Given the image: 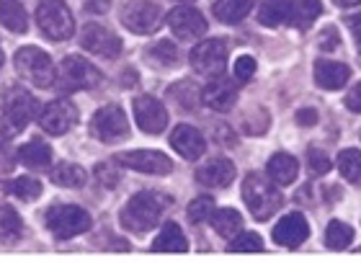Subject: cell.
I'll return each instance as SVG.
<instances>
[{
    "mask_svg": "<svg viewBox=\"0 0 361 263\" xmlns=\"http://www.w3.org/2000/svg\"><path fill=\"white\" fill-rule=\"evenodd\" d=\"M243 202L253 217L264 222L281 209L284 199L271 178H266L264 173H248V178L243 181Z\"/></svg>",
    "mask_w": 361,
    "mask_h": 263,
    "instance_id": "cell-1",
    "label": "cell"
},
{
    "mask_svg": "<svg viewBox=\"0 0 361 263\" xmlns=\"http://www.w3.org/2000/svg\"><path fill=\"white\" fill-rule=\"evenodd\" d=\"M163 212H166L163 196H158L155 191H140L121 209V225L132 233H147V230L160 225Z\"/></svg>",
    "mask_w": 361,
    "mask_h": 263,
    "instance_id": "cell-2",
    "label": "cell"
},
{
    "mask_svg": "<svg viewBox=\"0 0 361 263\" xmlns=\"http://www.w3.org/2000/svg\"><path fill=\"white\" fill-rule=\"evenodd\" d=\"M13 65L16 73L23 80H29L31 85H37V88H49L57 80V70H54L52 57L44 49H39V47H21L16 52Z\"/></svg>",
    "mask_w": 361,
    "mask_h": 263,
    "instance_id": "cell-3",
    "label": "cell"
},
{
    "mask_svg": "<svg viewBox=\"0 0 361 263\" xmlns=\"http://www.w3.org/2000/svg\"><path fill=\"white\" fill-rule=\"evenodd\" d=\"M0 109H3V127L8 132H21L34 116H37V101L26 88L18 85H8L0 98Z\"/></svg>",
    "mask_w": 361,
    "mask_h": 263,
    "instance_id": "cell-4",
    "label": "cell"
},
{
    "mask_svg": "<svg viewBox=\"0 0 361 263\" xmlns=\"http://www.w3.org/2000/svg\"><path fill=\"white\" fill-rule=\"evenodd\" d=\"M37 23L52 42H68L75 34V18L62 0H42L37 8Z\"/></svg>",
    "mask_w": 361,
    "mask_h": 263,
    "instance_id": "cell-5",
    "label": "cell"
},
{
    "mask_svg": "<svg viewBox=\"0 0 361 263\" xmlns=\"http://www.w3.org/2000/svg\"><path fill=\"white\" fill-rule=\"evenodd\" d=\"M90 214L80 207L73 204H62V207H52L47 212V227L57 240H70L75 235H83L90 230Z\"/></svg>",
    "mask_w": 361,
    "mask_h": 263,
    "instance_id": "cell-6",
    "label": "cell"
},
{
    "mask_svg": "<svg viewBox=\"0 0 361 263\" xmlns=\"http://www.w3.org/2000/svg\"><path fill=\"white\" fill-rule=\"evenodd\" d=\"M90 135L96 137L98 142H119V140H127L129 135V121L121 111V106H104V109H98L93 114V119H90Z\"/></svg>",
    "mask_w": 361,
    "mask_h": 263,
    "instance_id": "cell-7",
    "label": "cell"
},
{
    "mask_svg": "<svg viewBox=\"0 0 361 263\" xmlns=\"http://www.w3.org/2000/svg\"><path fill=\"white\" fill-rule=\"evenodd\" d=\"M57 80H60L62 90H90L101 83V73L85 57L70 54V57L62 60Z\"/></svg>",
    "mask_w": 361,
    "mask_h": 263,
    "instance_id": "cell-8",
    "label": "cell"
},
{
    "mask_svg": "<svg viewBox=\"0 0 361 263\" xmlns=\"http://www.w3.org/2000/svg\"><path fill=\"white\" fill-rule=\"evenodd\" d=\"M188 62L194 73L207 78H217L227 68V47L219 39H207L202 44H196L188 54Z\"/></svg>",
    "mask_w": 361,
    "mask_h": 263,
    "instance_id": "cell-9",
    "label": "cell"
},
{
    "mask_svg": "<svg viewBox=\"0 0 361 263\" xmlns=\"http://www.w3.org/2000/svg\"><path fill=\"white\" fill-rule=\"evenodd\" d=\"M121 23L135 34H152L163 23V11L152 0H132L121 8Z\"/></svg>",
    "mask_w": 361,
    "mask_h": 263,
    "instance_id": "cell-10",
    "label": "cell"
},
{
    "mask_svg": "<svg viewBox=\"0 0 361 263\" xmlns=\"http://www.w3.org/2000/svg\"><path fill=\"white\" fill-rule=\"evenodd\" d=\"M78 121V109L68 98H57L52 104H47L39 114V127L44 129L47 135H65L73 129Z\"/></svg>",
    "mask_w": 361,
    "mask_h": 263,
    "instance_id": "cell-11",
    "label": "cell"
},
{
    "mask_svg": "<svg viewBox=\"0 0 361 263\" xmlns=\"http://www.w3.org/2000/svg\"><path fill=\"white\" fill-rule=\"evenodd\" d=\"M80 44H83L85 52L106 57V60H114L121 54V39L111 34L106 26H98V23H85L83 34H80Z\"/></svg>",
    "mask_w": 361,
    "mask_h": 263,
    "instance_id": "cell-12",
    "label": "cell"
},
{
    "mask_svg": "<svg viewBox=\"0 0 361 263\" xmlns=\"http://www.w3.org/2000/svg\"><path fill=\"white\" fill-rule=\"evenodd\" d=\"M168 26L180 42H191V39H199L202 34H207V18L194 6H176L168 13Z\"/></svg>",
    "mask_w": 361,
    "mask_h": 263,
    "instance_id": "cell-13",
    "label": "cell"
},
{
    "mask_svg": "<svg viewBox=\"0 0 361 263\" xmlns=\"http://www.w3.org/2000/svg\"><path fill=\"white\" fill-rule=\"evenodd\" d=\"M119 166L137 171V173H150V176H166L173 171V163L166 152L160 150H132L124 152L119 158Z\"/></svg>",
    "mask_w": 361,
    "mask_h": 263,
    "instance_id": "cell-14",
    "label": "cell"
},
{
    "mask_svg": "<svg viewBox=\"0 0 361 263\" xmlns=\"http://www.w3.org/2000/svg\"><path fill=\"white\" fill-rule=\"evenodd\" d=\"M135 121L137 127L147 135H160L168 127V111L155 96H140L135 98Z\"/></svg>",
    "mask_w": 361,
    "mask_h": 263,
    "instance_id": "cell-15",
    "label": "cell"
},
{
    "mask_svg": "<svg viewBox=\"0 0 361 263\" xmlns=\"http://www.w3.org/2000/svg\"><path fill=\"white\" fill-rule=\"evenodd\" d=\"M274 240L279 245H284V248H300L302 243L310 238V225L305 214L300 212H292V214H284V217L279 219L276 227H274Z\"/></svg>",
    "mask_w": 361,
    "mask_h": 263,
    "instance_id": "cell-16",
    "label": "cell"
},
{
    "mask_svg": "<svg viewBox=\"0 0 361 263\" xmlns=\"http://www.w3.org/2000/svg\"><path fill=\"white\" fill-rule=\"evenodd\" d=\"M202 101L214 111H230L238 101V85L222 73V75L212 78V83L202 90Z\"/></svg>",
    "mask_w": 361,
    "mask_h": 263,
    "instance_id": "cell-17",
    "label": "cell"
},
{
    "mask_svg": "<svg viewBox=\"0 0 361 263\" xmlns=\"http://www.w3.org/2000/svg\"><path fill=\"white\" fill-rule=\"evenodd\" d=\"M196 181L209 188H227L235 181V166L227 158H209L199 166Z\"/></svg>",
    "mask_w": 361,
    "mask_h": 263,
    "instance_id": "cell-18",
    "label": "cell"
},
{
    "mask_svg": "<svg viewBox=\"0 0 361 263\" xmlns=\"http://www.w3.org/2000/svg\"><path fill=\"white\" fill-rule=\"evenodd\" d=\"M171 145H173V150L178 152L180 158L186 160H199L204 155V150H207V140L202 137V132L196 127H188V124H180V127L173 129Z\"/></svg>",
    "mask_w": 361,
    "mask_h": 263,
    "instance_id": "cell-19",
    "label": "cell"
},
{
    "mask_svg": "<svg viewBox=\"0 0 361 263\" xmlns=\"http://www.w3.org/2000/svg\"><path fill=\"white\" fill-rule=\"evenodd\" d=\"M351 78V70L343 65V62H333V60H317L315 62V83L325 90H341L348 83Z\"/></svg>",
    "mask_w": 361,
    "mask_h": 263,
    "instance_id": "cell-20",
    "label": "cell"
},
{
    "mask_svg": "<svg viewBox=\"0 0 361 263\" xmlns=\"http://www.w3.org/2000/svg\"><path fill=\"white\" fill-rule=\"evenodd\" d=\"M266 173L274 183L279 186H292L297 176H300V163L292 158V155H286V152H276L274 158L269 160V166H266Z\"/></svg>",
    "mask_w": 361,
    "mask_h": 263,
    "instance_id": "cell-21",
    "label": "cell"
},
{
    "mask_svg": "<svg viewBox=\"0 0 361 263\" xmlns=\"http://www.w3.org/2000/svg\"><path fill=\"white\" fill-rule=\"evenodd\" d=\"M323 13L320 0H294L286 6V23L297 29H307L310 23L317 21V16Z\"/></svg>",
    "mask_w": 361,
    "mask_h": 263,
    "instance_id": "cell-22",
    "label": "cell"
},
{
    "mask_svg": "<svg viewBox=\"0 0 361 263\" xmlns=\"http://www.w3.org/2000/svg\"><path fill=\"white\" fill-rule=\"evenodd\" d=\"M186 248H188L186 235H183V230L176 222H166L160 235L155 238V243H152L155 253H183Z\"/></svg>",
    "mask_w": 361,
    "mask_h": 263,
    "instance_id": "cell-23",
    "label": "cell"
},
{
    "mask_svg": "<svg viewBox=\"0 0 361 263\" xmlns=\"http://www.w3.org/2000/svg\"><path fill=\"white\" fill-rule=\"evenodd\" d=\"M18 160H21L26 168H49L52 166V147L42 140H34V142H26L18 147Z\"/></svg>",
    "mask_w": 361,
    "mask_h": 263,
    "instance_id": "cell-24",
    "label": "cell"
},
{
    "mask_svg": "<svg viewBox=\"0 0 361 263\" xmlns=\"http://www.w3.org/2000/svg\"><path fill=\"white\" fill-rule=\"evenodd\" d=\"M0 23L13 34H23L29 29V16L26 8L18 0H0Z\"/></svg>",
    "mask_w": 361,
    "mask_h": 263,
    "instance_id": "cell-25",
    "label": "cell"
},
{
    "mask_svg": "<svg viewBox=\"0 0 361 263\" xmlns=\"http://www.w3.org/2000/svg\"><path fill=\"white\" fill-rule=\"evenodd\" d=\"M250 8H253V0H214L212 11L217 16V21L240 23L250 13Z\"/></svg>",
    "mask_w": 361,
    "mask_h": 263,
    "instance_id": "cell-26",
    "label": "cell"
},
{
    "mask_svg": "<svg viewBox=\"0 0 361 263\" xmlns=\"http://www.w3.org/2000/svg\"><path fill=\"white\" fill-rule=\"evenodd\" d=\"M209 222H212V227H214V233L222 235V238H230V240L243 230L240 212H235V209H214Z\"/></svg>",
    "mask_w": 361,
    "mask_h": 263,
    "instance_id": "cell-27",
    "label": "cell"
},
{
    "mask_svg": "<svg viewBox=\"0 0 361 263\" xmlns=\"http://www.w3.org/2000/svg\"><path fill=\"white\" fill-rule=\"evenodd\" d=\"M85 168H80L78 163H60L52 171V181L62 188H83L85 186Z\"/></svg>",
    "mask_w": 361,
    "mask_h": 263,
    "instance_id": "cell-28",
    "label": "cell"
},
{
    "mask_svg": "<svg viewBox=\"0 0 361 263\" xmlns=\"http://www.w3.org/2000/svg\"><path fill=\"white\" fill-rule=\"evenodd\" d=\"M351 240H354V227L341 222V219H333L325 230V245L331 250H346Z\"/></svg>",
    "mask_w": 361,
    "mask_h": 263,
    "instance_id": "cell-29",
    "label": "cell"
},
{
    "mask_svg": "<svg viewBox=\"0 0 361 263\" xmlns=\"http://www.w3.org/2000/svg\"><path fill=\"white\" fill-rule=\"evenodd\" d=\"M147 60L155 62V65H160V68H173V65H178V49H176L173 42H158V44H152L150 49H147Z\"/></svg>",
    "mask_w": 361,
    "mask_h": 263,
    "instance_id": "cell-30",
    "label": "cell"
},
{
    "mask_svg": "<svg viewBox=\"0 0 361 263\" xmlns=\"http://www.w3.org/2000/svg\"><path fill=\"white\" fill-rule=\"evenodd\" d=\"M21 230H23V222L21 217L16 214V209L11 207H0V240H18L21 238Z\"/></svg>",
    "mask_w": 361,
    "mask_h": 263,
    "instance_id": "cell-31",
    "label": "cell"
},
{
    "mask_svg": "<svg viewBox=\"0 0 361 263\" xmlns=\"http://www.w3.org/2000/svg\"><path fill=\"white\" fill-rule=\"evenodd\" d=\"M338 171L348 183H359L361 181V152L359 150H341L338 155Z\"/></svg>",
    "mask_w": 361,
    "mask_h": 263,
    "instance_id": "cell-32",
    "label": "cell"
},
{
    "mask_svg": "<svg viewBox=\"0 0 361 263\" xmlns=\"http://www.w3.org/2000/svg\"><path fill=\"white\" fill-rule=\"evenodd\" d=\"M8 194L18 196L23 202H34L39 194H42V181L29 178V176H21V178H13L8 183Z\"/></svg>",
    "mask_w": 361,
    "mask_h": 263,
    "instance_id": "cell-33",
    "label": "cell"
},
{
    "mask_svg": "<svg viewBox=\"0 0 361 263\" xmlns=\"http://www.w3.org/2000/svg\"><path fill=\"white\" fill-rule=\"evenodd\" d=\"M286 6H289V0H266L264 6H261V13H258V21L264 23V26H279V23L286 21Z\"/></svg>",
    "mask_w": 361,
    "mask_h": 263,
    "instance_id": "cell-34",
    "label": "cell"
},
{
    "mask_svg": "<svg viewBox=\"0 0 361 263\" xmlns=\"http://www.w3.org/2000/svg\"><path fill=\"white\" fill-rule=\"evenodd\" d=\"M264 240L258 233H238L230 243V253H261Z\"/></svg>",
    "mask_w": 361,
    "mask_h": 263,
    "instance_id": "cell-35",
    "label": "cell"
},
{
    "mask_svg": "<svg viewBox=\"0 0 361 263\" xmlns=\"http://www.w3.org/2000/svg\"><path fill=\"white\" fill-rule=\"evenodd\" d=\"M212 214H214V202H212V196H199V199H194V202L188 204V219H191V225L209 222Z\"/></svg>",
    "mask_w": 361,
    "mask_h": 263,
    "instance_id": "cell-36",
    "label": "cell"
},
{
    "mask_svg": "<svg viewBox=\"0 0 361 263\" xmlns=\"http://www.w3.org/2000/svg\"><path fill=\"white\" fill-rule=\"evenodd\" d=\"M307 163H310V168H312V173H317V176H325L328 171H331V166H333L331 158H328L323 150H317V147H310Z\"/></svg>",
    "mask_w": 361,
    "mask_h": 263,
    "instance_id": "cell-37",
    "label": "cell"
},
{
    "mask_svg": "<svg viewBox=\"0 0 361 263\" xmlns=\"http://www.w3.org/2000/svg\"><path fill=\"white\" fill-rule=\"evenodd\" d=\"M256 60H253V57H248V54H243L240 60L235 62V78H238V80H240V83H248L250 78L256 75Z\"/></svg>",
    "mask_w": 361,
    "mask_h": 263,
    "instance_id": "cell-38",
    "label": "cell"
},
{
    "mask_svg": "<svg viewBox=\"0 0 361 263\" xmlns=\"http://www.w3.org/2000/svg\"><path fill=\"white\" fill-rule=\"evenodd\" d=\"M111 168H114V163H104V166L96 168L98 181H101L104 186H109V188H114L116 183H119V173H111Z\"/></svg>",
    "mask_w": 361,
    "mask_h": 263,
    "instance_id": "cell-39",
    "label": "cell"
},
{
    "mask_svg": "<svg viewBox=\"0 0 361 263\" xmlns=\"http://www.w3.org/2000/svg\"><path fill=\"white\" fill-rule=\"evenodd\" d=\"M297 124H302V127L317 124V111L315 109H300V111H297Z\"/></svg>",
    "mask_w": 361,
    "mask_h": 263,
    "instance_id": "cell-40",
    "label": "cell"
},
{
    "mask_svg": "<svg viewBox=\"0 0 361 263\" xmlns=\"http://www.w3.org/2000/svg\"><path fill=\"white\" fill-rule=\"evenodd\" d=\"M346 106H348V109H351V111L361 114V83L351 88V93H348V96H346Z\"/></svg>",
    "mask_w": 361,
    "mask_h": 263,
    "instance_id": "cell-41",
    "label": "cell"
},
{
    "mask_svg": "<svg viewBox=\"0 0 361 263\" xmlns=\"http://www.w3.org/2000/svg\"><path fill=\"white\" fill-rule=\"evenodd\" d=\"M323 34H325V37L320 39V47H323L325 52H328V49H333V47L338 44V34H336V29H333V26L328 31H323Z\"/></svg>",
    "mask_w": 361,
    "mask_h": 263,
    "instance_id": "cell-42",
    "label": "cell"
},
{
    "mask_svg": "<svg viewBox=\"0 0 361 263\" xmlns=\"http://www.w3.org/2000/svg\"><path fill=\"white\" fill-rule=\"evenodd\" d=\"M88 13H106L109 11V0H90L88 6H85Z\"/></svg>",
    "mask_w": 361,
    "mask_h": 263,
    "instance_id": "cell-43",
    "label": "cell"
},
{
    "mask_svg": "<svg viewBox=\"0 0 361 263\" xmlns=\"http://www.w3.org/2000/svg\"><path fill=\"white\" fill-rule=\"evenodd\" d=\"M348 29H351L354 39L361 44V16H351V18H348Z\"/></svg>",
    "mask_w": 361,
    "mask_h": 263,
    "instance_id": "cell-44",
    "label": "cell"
},
{
    "mask_svg": "<svg viewBox=\"0 0 361 263\" xmlns=\"http://www.w3.org/2000/svg\"><path fill=\"white\" fill-rule=\"evenodd\" d=\"M338 8H354V6H361V0H333Z\"/></svg>",
    "mask_w": 361,
    "mask_h": 263,
    "instance_id": "cell-45",
    "label": "cell"
},
{
    "mask_svg": "<svg viewBox=\"0 0 361 263\" xmlns=\"http://www.w3.org/2000/svg\"><path fill=\"white\" fill-rule=\"evenodd\" d=\"M3 60H6V57H3V49H0V68H3Z\"/></svg>",
    "mask_w": 361,
    "mask_h": 263,
    "instance_id": "cell-46",
    "label": "cell"
},
{
    "mask_svg": "<svg viewBox=\"0 0 361 263\" xmlns=\"http://www.w3.org/2000/svg\"><path fill=\"white\" fill-rule=\"evenodd\" d=\"M180 3H191V0H180Z\"/></svg>",
    "mask_w": 361,
    "mask_h": 263,
    "instance_id": "cell-47",
    "label": "cell"
},
{
    "mask_svg": "<svg viewBox=\"0 0 361 263\" xmlns=\"http://www.w3.org/2000/svg\"><path fill=\"white\" fill-rule=\"evenodd\" d=\"M359 135H361V132H359Z\"/></svg>",
    "mask_w": 361,
    "mask_h": 263,
    "instance_id": "cell-48",
    "label": "cell"
}]
</instances>
